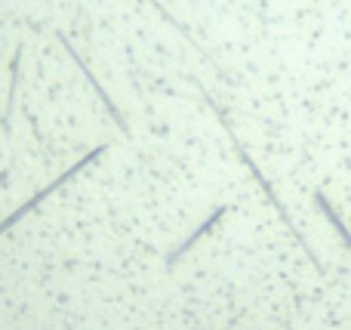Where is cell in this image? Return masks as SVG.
<instances>
[{
	"label": "cell",
	"mask_w": 351,
	"mask_h": 330,
	"mask_svg": "<svg viewBox=\"0 0 351 330\" xmlns=\"http://www.w3.org/2000/svg\"><path fill=\"white\" fill-rule=\"evenodd\" d=\"M197 93H200V99H204V102H206V105H210V111H213V115H216V117H219V123H222L225 136H228V139H231V148H234V154H237V158H241V164H243V167H247V170H250V176H253V179H256V185H259V189H262V195H265V201H268V204H271V207H274V210H278L280 222H284V226H287V228H290L293 241H296V244H299V247H302V253H305V257H308V259H311V263H315V269H317V272H321V263H317L315 250H311V247H308V241H305V238H302V232H299V228H296V222H293V220H290V213H287V207H284V204H280V198H278V191H274V185H271V182H268V176H265V173H262V170H259V164H256V161H253V158H250V152H247V148H243V145H241V139H237L234 127H231V117H228V115H225V108H222V105H219V102H216V99H213V96H210V93H206V90H204V86H200V84H197Z\"/></svg>",
	"instance_id": "6da1fadb"
},
{
	"label": "cell",
	"mask_w": 351,
	"mask_h": 330,
	"mask_svg": "<svg viewBox=\"0 0 351 330\" xmlns=\"http://www.w3.org/2000/svg\"><path fill=\"white\" fill-rule=\"evenodd\" d=\"M108 148H111V142H102V145H93V148H90V152H86V154H80V158L74 161V164L68 167L65 173H59V176H56V179H53V182H49V185H43V189H40V191H34V195H31V198H28V201H25V204H19V207L12 210L10 216H3V220H0V235H3V232H10V228L16 226V222H22V220H25V216H28V213H34V210L40 207V204L47 201L49 195H56V191H59V189H62V185H65V182H71V179H74V176H80V173H84L86 167H90V164H96V161L102 158V154L108 152Z\"/></svg>",
	"instance_id": "7a4b0ae2"
},
{
	"label": "cell",
	"mask_w": 351,
	"mask_h": 330,
	"mask_svg": "<svg viewBox=\"0 0 351 330\" xmlns=\"http://www.w3.org/2000/svg\"><path fill=\"white\" fill-rule=\"evenodd\" d=\"M56 40L62 43V49H65V53H68V59H71L74 65H77V71L84 74V80L93 86V93H96V99H99V102H102V108L108 111V117H111V121H114V127L121 130V133H127V136H130V123H127V117L121 115V108H117V102H114V99H111V93L105 90V86L96 80V74H93V68L86 65V59L77 53V47H74V43L65 37V31H56Z\"/></svg>",
	"instance_id": "3957f363"
},
{
	"label": "cell",
	"mask_w": 351,
	"mask_h": 330,
	"mask_svg": "<svg viewBox=\"0 0 351 330\" xmlns=\"http://www.w3.org/2000/svg\"><path fill=\"white\" fill-rule=\"evenodd\" d=\"M228 213H231V207H228V204H225V207H216V210H213V213H210V216H206V220H204V222H200V228H194V232H191V235H188V238H185V241H182V244H179V247H173V250H170V253H167V266H170V269H173V266H176V263H179V259H182V257H185V253H188V250H191V247H194V244H197V241H200V238H206V235H210V232H213V228H216V226H219V222H222V220H225V216H228Z\"/></svg>",
	"instance_id": "277c9868"
},
{
	"label": "cell",
	"mask_w": 351,
	"mask_h": 330,
	"mask_svg": "<svg viewBox=\"0 0 351 330\" xmlns=\"http://www.w3.org/2000/svg\"><path fill=\"white\" fill-rule=\"evenodd\" d=\"M315 204H317V210H321V213L330 220V226L336 228V235H339V238H342V244H346V250L351 253V228L346 226V220H342V216L336 213V207H333V204H330V198L324 195L321 189L315 191Z\"/></svg>",
	"instance_id": "5b68a950"
},
{
	"label": "cell",
	"mask_w": 351,
	"mask_h": 330,
	"mask_svg": "<svg viewBox=\"0 0 351 330\" xmlns=\"http://www.w3.org/2000/svg\"><path fill=\"white\" fill-rule=\"evenodd\" d=\"M19 65H22V43L16 47L10 62V96H6V111H3V130L10 133V121H12V105H16V86H19Z\"/></svg>",
	"instance_id": "8992f818"
}]
</instances>
